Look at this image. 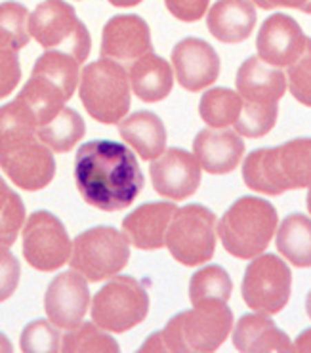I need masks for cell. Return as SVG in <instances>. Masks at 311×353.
<instances>
[{"mask_svg":"<svg viewBox=\"0 0 311 353\" xmlns=\"http://www.w3.org/2000/svg\"><path fill=\"white\" fill-rule=\"evenodd\" d=\"M74 183L88 205L103 212H117L134 203L146 178L136 155L124 143L90 140L74 155Z\"/></svg>","mask_w":311,"mask_h":353,"instance_id":"obj_1","label":"cell"},{"mask_svg":"<svg viewBox=\"0 0 311 353\" xmlns=\"http://www.w3.org/2000/svg\"><path fill=\"white\" fill-rule=\"evenodd\" d=\"M37 117L23 101L0 107V168L17 188L39 191L54 180L52 149L37 136Z\"/></svg>","mask_w":311,"mask_h":353,"instance_id":"obj_2","label":"cell"},{"mask_svg":"<svg viewBox=\"0 0 311 353\" xmlns=\"http://www.w3.org/2000/svg\"><path fill=\"white\" fill-rule=\"evenodd\" d=\"M243 180L263 195H283L311 181V140L296 138L277 148L256 149L243 163Z\"/></svg>","mask_w":311,"mask_h":353,"instance_id":"obj_3","label":"cell"},{"mask_svg":"<svg viewBox=\"0 0 311 353\" xmlns=\"http://www.w3.org/2000/svg\"><path fill=\"white\" fill-rule=\"evenodd\" d=\"M79 67L81 63L73 56L58 50H48L37 58L31 79L16 99L33 111L39 126L52 121L63 103L73 98L81 77Z\"/></svg>","mask_w":311,"mask_h":353,"instance_id":"obj_4","label":"cell"},{"mask_svg":"<svg viewBox=\"0 0 311 353\" xmlns=\"http://www.w3.org/2000/svg\"><path fill=\"white\" fill-rule=\"evenodd\" d=\"M233 327V312L228 302L208 300L174 315L161 330L164 352H216Z\"/></svg>","mask_w":311,"mask_h":353,"instance_id":"obj_5","label":"cell"},{"mask_svg":"<svg viewBox=\"0 0 311 353\" xmlns=\"http://www.w3.org/2000/svg\"><path fill=\"white\" fill-rule=\"evenodd\" d=\"M279 216L270 201L260 197L237 199L216 223L223 248L235 258L250 260L262 254L277 230Z\"/></svg>","mask_w":311,"mask_h":353,"instance_id":"obj_6","label":"cell"},{"mask_svg":"<svg viewBox=\"0 0 311 353\" xmlns=\"http://www.w3.org/2000/svg\"><path fill=\"white\" fill-rule=\"evenodd\" d=\"M79 79V96L88 115L103 124L121 123L130 109L126 69L113 59L101 58L84 67Z\"/></svg>","mask_w":311,"mask_h":353,"instance_id":"obj_7","label":"cell"},{"mask_svg":"<svg viewBox=\"0 0 311 353\" xmlns=\"http://www.w3.org/2000/svg\"><path fill=\"white\" fill-rule=\"evenodd\" d=\"M71 270L90 283L113 277L130 260V243L113 225H96L77 235L71 243Z\"/></svg>","mask_w":311,"mask_h":353,"instance_id":"obj_8","label":"cell"},{"mask_svg":"<svg viewBox=\"0 0 311 353\" xmlns=\"http://www.w3.org/2000/svg\"><path fill=\"white\" fill-rule=\"evenodd\" d=\"M29 34L42 48H63L79 63L88 58L92 39L86 25L66 0H44L29 14Z\"/></svg>","mask_w":311,"mask_h":353,"instance_id":"obj_9","label":"cell"},{"mask_svg":"<svg viewBox=\"0 0 311 353\" xmlns=\"http://www.w3.org/2000/svg\"><path fill=\"white\" fill-rule=\"evenodd\" d=\"M146 285L130 275H113L92 300V321L109 332H126L148 317Z\"/></svg>","mask_w":311,"mask_h":353,"instance_id":"obj_10","label":"cell"},{"mask_svg":"<svg viewBox=\"0 0 311 353\" xmlns=\"http://www.w3.org/2000/svg\"><path fill=\"white\" fill-rule=\"evenodd\" d=\"M216 214L205 205L176 208L164 235V247L183 265L212 260L216 252Z\"/></svg>","mask_w":311,"mask_h":353,"instance_id":"obj_11","label":"cell"},{"mask_svg":"<svg viewBox=\"0 0 311 353\" xmlns=\"http://www.w3.org/2000/svg\"><path fill=\"white\" fill-rule=\"evenodd\" d=\"M290 288L292 273L285 260L275 254H258L246 265L241 294L250 310L273 315L288 304Z\"/></svg>","mask_w":311,"mask_h":353,"instance_id":"obj_12","label":"cell"},{"mask_svg":"<svg viewBox=\"0 0 311 353\" xmlns=\"http://www.w3.org/2000/svg\"><path fill=\"white\" fill-rule=\"evenodd\" d=\"M23 256L39 271H56L69 260L71 239L66 225L48 210H34L23 222Z\"/></svg>","mask_w":311,"mask_h":353,"instance_id":"obj_13","label":"cell"},{"mask_svg":"<svg viewBox=\"0 0 311 353\" xmlns=\"http://www.w3.org/2000/svg\"><path fill=\"white\" fill-rule=\"evenodd\" d=\"M258 58L273 67H288L310 52V37L294 17L273 14L260 27L256 39Z\"/></svg>","mask_w":311,"mask_h":353,"instance_id":"obj_14","label":"cell"},{"mask_svg":"<svg viewBox=\"0 0 311 353\" xmlns=\"http://www.w3.org/2000/svg\"><path fill=\"white\" fill-rule=\"evenodd\" d=\"M201 165L193 153L170 148L153 159L149 174L159 195L172 201L188 199L201 185Z\"/></svg>","mask_w":311,"mask_h":353,"instance_id":"obj_15","label":"cell"},{"mask_svg":"<svg viewBox=\"0 0 311 353\" xmlns=\"http://www.w3.org/2000/svg\"><path fill=\"white\" fill-rule=\"evenodd\" d=\"M90 305V290L88 283L79 271L69 270L56 275L50 281L46 294H44V310L59 329H73L77 327Z\"/></svg>","mask_w":311,"mask_h":353,"instance_id":"obj_16","label":"cell"},{"mask_svg":"<svg viewBox=\"0 0 311 353\" xmlns=\"http://www.w3.org/2000/svg\"><path fill=\"white\" fill-rule=\"evenodd\" d=\"M153 52L151 29L136 14L113 16L101 31V56L121 63H134Z\"/></svg>","mask_w":311,"mask_h":353,"instance_id":"obj_17","label":"cell"},{"mask_svg":"<svg viewBox=\"0 0 311 353\" xmlns=\"http://www.w3.org/2000/svg\"><path fill=\"white\" fill-rule=\"evenodd\" d=\"M172 65L181 88L201 92L220 77V56L203 39L188 37L172 50Z\"/></svg>","mask_w":311,"mask_h":353,"instance_id":"obj_18","label":"cell"},{"mask_svg":"<svg viewBox=\"0 0 311 353\" xmlns=\"http://www.w3.org/2000/svg\"><path fill=\"white\" fill-rule=\"evenodd\" d=\"M193 153L203 170L228 174L235 170L245 155V140L237 132L205 128L193 140Z\"/></svg>","mask_w":311,"mask_h":353,"instance_id":"obj_19","label":"cell"},{"mask_svg":"<svg viewBox=\"0 0 311 353\" xmlns=\"http://www.w3.org/2000/svg\"><path fill=\"white\" fill-rule=\"evenodd\" d=\"M178 206L166 201L146 203L123 220V230L132 245L141 250L164 247V235Z\"/></svg>","mask_w":311,"mask_h":353,"instance_id":"obj_20","label":"cell"},{"mask_svg":"<svg viewBox=\"0 0 311 353\" xmlns=\"http://www.w3.org/2000/svg\"><path fill=\"white\" fill-rule=\"evenodd\" d=\"M237 90L243 101L277 103L287 92V74L258 56H250L239 67Z\"/></svg>","mask_w":311,"mask_h":353,"instance_id":"obj_21","label":"cell"},{"mask_svg":"<svg viewBox=\"0 0 311 353\" xmlns=\"http://www.w3.org/2000/svg\"><path fill=\"white\" fill-rule=\"evenodd\" d=\"M208 31L225 44L246 41L256 25V10L250 0H216L206 16Z\"/></svg>","mask_w":311,"mask_h":353,"instance_id":"obj_22","label":"cell"},{"mask_svg":"<svg viewBox=\"0 0 311 353\" xmlns=\"http://www.w3.org/2000/svg\"><path fill=\"white\" fill-rule=\"evenodd\" d=\"M233 345L239 352H292L288 336L265 313H246L235 325Z\"/></svg>","mask_w":311,"mask_h":353,"instance_id":"obj_23","label":"cell"},{"mask_svg":"<svg viewBox=\"0 0 311 353\" xmlns=\"http://www.w3.org/2000/svg\"><path fill=\"white\" fill-rule=\"evenodd\" d=\"M128 83H130L132 92L141 101L155 103L172 92V67L166 59L151 52L132 63L128 69Z\"/></svg>","mask_w":311,"mask_h":353,"instance_id":"obj_24","label":"cell"},{"mask_svg":"<svg viewBox=\"0 0 311 353\" xmlns=\"http://www.w3.org/2000/svg\"><path fill=\"white\" fill-rule=\"evenodd\" d=\"M119 134L143 161H153L166 148V128L151 111H136L119 123Z\"/></svg>","mask_w":311,"mask_h":353,"instance_id":"obj_25","label":"cell"},{"mask_svg":"<svg viewBox=\"0 0 311 353\" xmlns=\"http://www.w3.org/2000/svg\"><path fill=\"white\" fill-rule=\"evenodd\" d=\"M277 248L298 268L311 265V222L302 212L288 214L277 231Z\"/></svg>","mask_w":311,"mask_h":353,"instance_id":"obj_26","label":"cell"},{"mask_svg":"<svg viewBox=\"0 0 311 353\" xmlns=\"http://www.w3.org/2000/svg\"><path fill=\"white\" fill-rule=\"evenodd\" d=\"M86 132L82 117L71 109L61 107L59 113L48 123L37 126L39 140L50 148L54 153H67L74 148V143L81 140Z\"/></svg>","mask_w":311,"mask_h":353,"instance_id":"obj_27","label":"cell"},{"mask_svg":"<svg viewBox=\"0 0 311 353\" xmlns=\"http://www.w3.org/2000/svg\"><path fill=\"white\" fill-rule=\"evenodd\" d=\"M243 98L230 88H210L203 94L199 113L210 128H228L237 121Z\"/></svg>","mask_w":311,"mask_h":353,"instance_id":"obj_28","label":"cell"},{"mask_svg":"<svg viewBox=\"0 0 311 353\" xmlns=\"http://www.w3.org/2000/svg\"><path fill=\"white\" fill-rule=\"evenodd\" d=\"M231 290H233V281L230 273L218 263L199 270L189 281V298L193 305L208 300L228 302L231 298Z\"/></svg>","mask_w":311,"mask_h":353,"instance_id":"obj_29","label":"cell"},{"mask_svg":"<svg viewBox=\"0 0 311 353\" xmlns=\"http://www.w3.org/2000/svg\"><path fill=\"white\" fill-rule=\"evenodd\" d=\"M29 10L21 2L6 0L0 4V44L12 50H21L29 44Z\"/></svg>","mask_w":311,"mask_h":353,"instance_id":"obj_30","label":"cell"},{"mask_svg":"<svg viewBox=\"0 0 311 353\" xmlns=\"http://www.w3.org/2000/svg\"><path fill=\"white\" fill-rule=\"evenodd\" d=\"M277 103H250L243 101L237 121L233 123L235 132L243 138H262L273 130L277 123Z\"/></svg>","mask_w":311,"mask_h":353,"instance_id":"obj_31","label":"cell"},{"mask_svg":"<svg viewBox=\"0 0 311 353\" xmlns=\"http://www.w3.org/2000/svg\"><path fill=\"white\" fill-rule=\"evenodd\" d=\"M61 352H119V344L113 336H109L106 330H99L96 323H79L77 327L69 329L63 342Z\"/></svg>","mask_w":311,"mask_h":353,"instance_id":"obj_32","label":"cell"},{"mask_svg":"<svg viewBox=\"0 0 311 353\" xmlns=\"http://www.w3.org/2000/svg\"><path fill=\"white\" fill-rule=\"evenodd\" d=\"M59 330L52 321L37 319L21 332L19 345L23 352H59Z\"/></svg>","mask_w":311,"mask_h":353,"instance_id":"obj_33","label":"cell"},{"mask_svg":"<svg viewBox=\"0 0 311 353\" xmlns=\"http://www.w3.org/2000/svg\"><path fill=\"white\" fill-rule=\"evenodd\" d=\"M25 222V205L14 191L6 205L0 208V247H12L16 243Z\"/></svg>","mask_w":311,"mask_h":353,"instance_id":"obj_34","label":"cell"},{"mask_svg":"<svg viewBox=\"0 0 311 353\" xmlns=\"http://www.w3.org/2000/svg\"><path fill=\"white\" fill-rule=\"evenodd\" d=\"M310 67L311 56L310 52H305L302 58L296 59L292 65H288V88L292 92L298 101H302L303 105H311V86H310Z\"/></svg>","mask_w":311,"mask_h":353,"instance_id":"obj_35","label":"cell"},{"mask_svg":"<svg viewBox=\"0 0 311 353\" xmlns=\"http://www.w3.org/2000/svg\"><path fill=\"white\" fill-rule=\"evenodd\" d=\"M21 81V65L16 50L0 44V99L10 96Z\"/></svg>","mask_w":311,"mask_h":353,"instance_id":"obj_36","label":"cell"},{"mask_svg":"<svg viewBox=\"0 0 311 353\" xmlns=\"http://www.w3.org/2000/svg\"><path fill=\"white\" fill-rule=\"evenodd\" d=\"M21 275V265L8 247H0V302L16 292Z\"/></svg>","mask_w":311,"mask_h":353,"instance_id":"obj_37","label":"cell"},{"mask_svg":"<svg viewBox=\"0 0 311 353\" xmlns=\"http://www.w3.org/2000/svg\"><path fill=\"white\" fill-rule=\"evenodd\" d=\"M210 0H164L168 12L181 21H199L208 10Z\"/></svg>","mask_w":311,"mask_h":353,"instance_id":"obj_38","label":"cell"},{"mask_svg":"<svg viewBox=\"0 0 311 353\" xmlns=\"http://www.w3.org/2000/svg\"><path fill=\"white\" fill-rule=\"evenodd\" d=\"M258 8L271 10V8H296L302 10L305 14L311 12L310 0H250Z\"/></svg>","mask_w":311,"mask_h":353,"instance_id":"obj_39","label":"cell"},{"mask_svg":"<svg viewBox=\"0 0 311 353\" xmlns=\"http://www.w3.org/2000/svg\"><path fill=\"white\" fill-rule=\"evenodd\" d=\"M139 352H164L163 338H161V332H153L151 336L143 342V345L139 347Z\"/></svg>","mask_w":311,"mask_h":353,"instance_id":"obj_40","label":"cell"},{"mask_svg":"<svg viewBox=\"0 0 311 353\" xmlns=\"http://www.w3.org/2000/svg\"><path fill=\"white\" fill-rule=\"evenodd\" d=\"M12 195H14V189H10L8 183H6V181H4V178L0 176V208L8 203Z\"/></svg>","mask_w":311,"mask_h":353,"instance_id":"obj_41","label":"cell"},{"mask_svg":"<svg viewBox=\"0 0 311 353\" xmlns=\"http://www.w3.org/2000/svg\"><path fill=\"white\" fill-rule=\"evenodd\" d=\"M109 2L119 8H130V6H138L141 0H109Z\"/></svg>","mask_w":311,"mask_h":353,"instance_id":"obj_42","label":"cell"}]
</instances>
